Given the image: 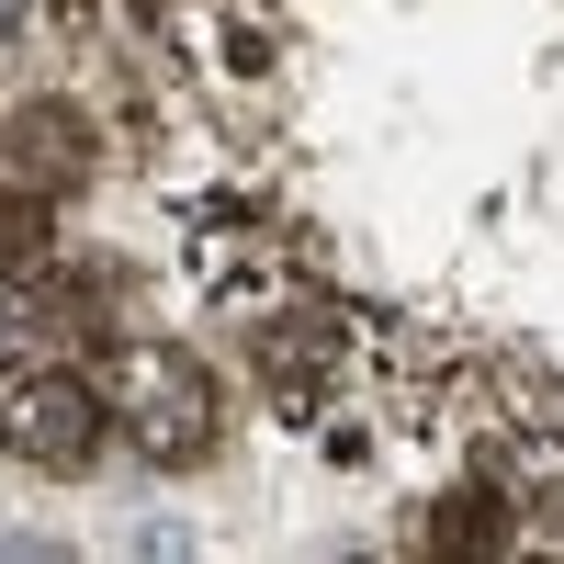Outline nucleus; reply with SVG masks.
<instances>
[{"mask_svg":"<svg viewBox=\"0 0 564 564\" xmlns=\"http://www.w3.org/2000/svg\"><path fill=\"white\" fill-rule=\"evenodd\" d=\"M0 430H12L23 463H45V475H79V463L102 452V395H90L79 372H34V384L12 395V417H0Z\"/></svg>","mask_w":564,"mask_h":564,"instance_id":"f257e3e1","label":"nucleus"},{"mask_svg":"<svg viewBox=\"0 0 564 564\" xmlns=\"http://www.w3.org/2000/svg\"><path fill=\"white\" fill-rule=\"evenodd\" d=\"M135 430H148V452H204V430H215V406H204V384H193V372H148V406H135Z\"/></svg>","mask_w":564,"mask_h":564,"instance_id":"f03ea898","label":"nucleus"},{"mask_svg":"<svg viewBox=\"0 0 564 564\" xmlns=\"http://www.w3.org/2000/svg\"><path fill=\"white\" fill-rule=\"evenodd\" d=\"M34 339V305H23V282H0V361H12Z\"/></svg>","mask_w":564,"mask_h":564,"instance_id":"7ed1b4c3","label":"nucleus"}]
</instances>
